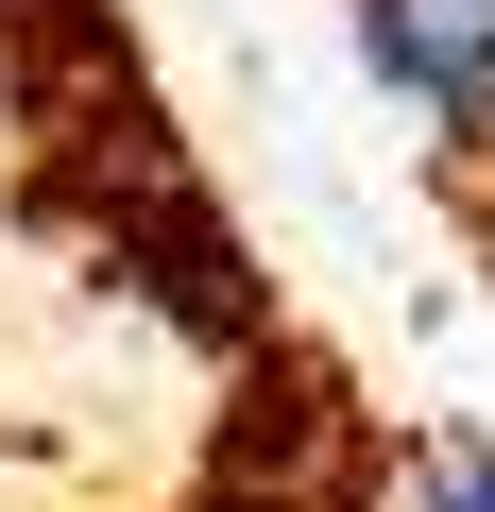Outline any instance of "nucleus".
Masks as SVG:
<instances>
[{"mask_svg": "<svg viewBox=\"0 0 495 512\" xmlns=\"http://www.w3.org/2000/svg\"><path fill=\"white\" fill-rule=\"evenodd\" d=\"M359 69L427 120V154L461 188H495V0H342Z\"/></svg>", "mask_w": 495, "mask_h": 512, "instance_id": "nucleus-1", "label": "nucleus"}, {"mask_svg": "<svg viewBox=\"0 0 495 512\" xmlns=\"http://www.w3.org/2000/svg\"><path fill=\"white\" fill-rule=\"evenodd\" d=\"M410 512H495V427H427L410 444Z\"/></svg>", "mask_w": 495, "mask_h": 512, "instance_id": "nucleus-2", "label": "nucleus"}]
</instances>
